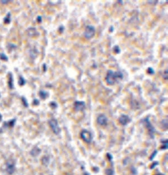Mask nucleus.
Listing matches in <instances>:
<instances>
[{"mask_svg":"<svg viewBox=\"0 0 168 175\" xmlns=\"http://www.w3.org/2000/svg\"><path fill=\"white\" fill-rule=\"evenodd\" d=\"M168 73V70L166 69V71H165L164 72V77H165V79H168V74H166V73Z\"/></svg>","mask_w":168,"mask_h":175,"instance_id":"14","label":"nucleus"},{"mask_svg":"<svg viewBox=\"0 0 168 175\" xmlns=\"http://www.w3.org/2000/svg\"><path fill=\"white\" fill-rule=\"evenodd\" d=\"M123 75L121 71H114L111 70H109L106 74L105 81L108 84L113 85L118 80L123 79Z\"/></svg>","mask_w":168,"mask_h":175,"instance_id":"1","label":"nucleus"},{"mask_svg":"<svg viewBox=\"0 0 168 175\" xmlns=\"http://www.w3.org/2000/svg\"><path fill=\"white\" fill-rule=\"evenodd\" d=\"M81 137L85 142L86 143H90L92 140V135L91 133L87 130H83L80 134Z\"/></svg>","mask_w":168,"mask_h":175,"instance_id":"4","label":"nucleus"},{"mask_svg":"<svg viewBox=\"0 0 168 175\" xmlns=\"http://www.w3.org/2000/svg\"><path fill=\"white\" fill-rule=\"evenodd\" d=\"M113 49L114 52L116 54H119L121 52V49L118 46H115Z\"/></svg>","mask_w":168,"mask_h":175,"instance_id":"10","label":"nucleus"},{"mask_svg":"<svg viewBox=\"0 0 168 175\" xmlns=\"http://www.w3.org/2000/svg\"><path fill=\"white\" fill-rule=\"evenodd\" d=\"M6 171L9 174H12L15 171V164L13 162V161H11L10 160L9 161L7 162V164H6Z\"/></svg>","mask_w":168,"mask_h":175,"instance_id":"6","label":"nucleus"},{"mask_svg":"<svg viewBox=\"0 0 168 175\" xmlns=\"http://www.w3.org/2000/svg\"><path fill=\"white\" fill-rule=\"evenodd\" d=\"M74 108L76 111H82L85 108V103L84 101H76L74 103Z\"/></svg>","mask_w":168,"mask_h":175,"instance_id":"5","label":"nucleus"},{"mask_svg":"<svg viewBox=\"0 0 168 175\" xmlns=\"http://www.w3.org/2000/svg\"><path fill=\"white\" fill-rule=\"evenodd\" d=\"M97 122L98 124L101 125V126H105V125L107 124V122H108L107 118H106V116H104V115L101 114L98 117Z\"/></svg>","mask_w":168,"mask_h":175,"instance_id":"8","label":"nucleus"},{"mask_svg":"<svg viewBox=\"0 0 168 175\" xmlns=\"http://www.w3.org/2000/svg\"><path fill=\"white\" fill-rule=\"evenodd\" d=\"M19 84L20 85V86H23V85H24L25 83V81L24 78L21 77H20L19 78Z\"/></svg>","mask_w":168,"mask_h":175,"instance_id":"11","label":"nucleus"},{"mask_svg":"<svg viewBox=\"0 0 168 175\" xmlns=\"http://www.w3.org/2000/svg\"><path fill=\"white\" fill-rule=\"evenodd\" d=\"M95 33V29L94 26H87L85 28L84 35L85 37L87 39H91L94 36Z\"/></svg>","mask_w":168,"mask_h":175,"instance_id":"3","label":"nucleus"},{"mask_svg":"<svg viewBox=\"0 0 168 175\" xmlns=\"http://www.w3.org/2000/svg\"><path fill=\"white\" fill-rule=\"evenodd\" d=\"M49 124L50 127L55 134L58 135L61 132V129L59 128L57 121L55 119H51L49 121Z\"/></svg>","mask_w":168,"mask_h":175,"instance_id":"2","label":"nucleus"},{"mask_svg":"<svg viewBox=\"0 0 168 175\" xmlns=\"http://www.w3.org/2000/svg\"><path fill=\"white\" fill-rule=\"evenodd\" d=\"M147 73H149V74H154L155 71H154V69H153L152 68L149 67L147 69Z\"/></svg>","mask_w":168,"mask_h":175,"instance_id":"12","label":"nucleus"},{"mask_svg":"<svg viewBox=\"0 0 168 175\" xmlns=\"http://www.w3.org/2000/svg\"><path fill=\"white\" fill-rule=\"evenodd\" d=\"M39 96L42 99H46L48 96V94L46 91H41L39 92Z\"/></svg>","mask_w":168,"mask_h":175,"instance_id":"9","label":"nucleus"},{"mask_svg":"<svg viewBox=\"0 0 168 175\" xmlns=\"http://www.w3.org/2000/svg\"><path fill=\"white\" fill-rule=\"evenodd\" d=\"M0 57H1V59L4 60H7V58L6 57L5 55L1 54V55H0Z\"/></svg>","mask_w":168,"mask_h":175,"instance_id":"13","label":"nucleus"},{"mask_svg":"<svg viewBox=\"0 0 168 175\" xmlns=\"http://www.w3.org/2000/svg\"><path fill=\"white\" fill-rule=\"evenodd\" d=\"M64 28L63 27V26H60V28H59V31H61V32H62L64 31Z\"/></svg>","mask_w":168,"mask_h":175,"instance_id":"15","label":"nucleus"},{"mask_svg":"<svg viewBox=\"0 0 168 175\" xmlns=\"http://www.w3.org/2000/svg\"><path fill=\"white\" fill-rule=\"evenodd\" d=\"M130 121L131 119L129 117L125 114L122 115L119 118V122L121 124L123 125V126H125V125L127 124Z\"/></svg>","mask_w":168,"mask_h":175,"instance_id":"7","label":"nucleus"}]
</instances>
